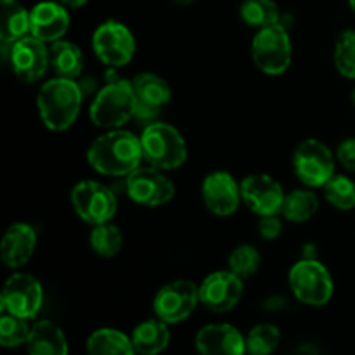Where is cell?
I'll list each match as a JSON object with an SVG mask.
<instances>
[{"mask_svg": "<svg viewBox=\"0 0 355 355\" xmlns=\"http://www.w3.org/2000/svg\"><path fill=\"white\" fill-rule=\"evenodd\" d=\"M134 87L135 101H137V111L135 120L146 125L158 121V114L163 107L172 99V87L163 76L156 73H139L130 80Z\"/></svg>", "mask_w": 355, "mask_h": 355, "instance_id": "4fadbf2b", "label": "cell"}, {"mask_svg": "<svg viewBox=\"0 0 355 355\" xmlns=\"http://www.w3.org/2000/svg\"><path fill=\"white\" fill-rule=\"evenodd\" d=\"M288 283L295 298L311 307H322L331 300L335 283L328 267L319 259H300L288 274Z\"/></svg>", "mask_w": 355, "mask_h": 355, "instance_id": "5b68a950", "label": "cell"}, {"mask_svg": "<svg viewBox=\"0 0 355 355\" xmlns=\"http://www.w3.org/2000/svg\"><path fill=\"white\" fill-rule=\"evenodd\" d=\"M58 2L62 3L64 7H68V9H78V7L85 6L89 0H58Z\"/></svg>", "mask_w": 355, "mask_h": 355, "instance_id": "8d00e7d4", "label": "cell"}, {"mask_svg": "<svg viewBox=\"0 0 355 355\" xmlns=\"http://www.w3.org/2000/svg\"><path fill=\"white\" fill-rule=\"evenodd\" d=\"M28 319L3 312L0 319V345L6 349H16L28 342L31 333V326H28Z\"/></svg>", "mask_w": 355, "mask_h": 355, "instance_id": "1f68e13d", "label": "cell"}, {"mask_svg": "<svg viewBox=\"0 0 355 355\" xmlns=\"http://www.w3.org/2000/svg\"><path fill=\"white\" fill-rule=\"evenodd\" d=\"M83 97L85 94L78 80L61 76L47 80L37 94V110L42 123L52 132L68 130L82 111Z\"/></svg>", "mask_w": 355, "mask_h": 355, "instance_id": "7a4b0ae2", "label": "cell"}, {"mask_svg": "<svg viewBox=\"0 0 355 355\" xmlns=\"http://www.w3.org/2000/svg\"><path fill=\"white\" fill-rule=\"evenodd\" d=\"M335 162L336 156L324 142L318 139H305L295 149L291 165L295 175L305 187L318 189L324 187L326 182L335 175Z\"/></svg>", "mask_w": 355, "mask_h": 355, "instance_id": "52a82bcc", "label": "cell"}, {"mask_svg": "<svg viewBox=\"0 0 355 355\" xmlns=\"http://www.w3.org/2000/svg\"><path fill=\"white\" fill-rule=\"evenodd\" d=\"M200 355H245L246 336L231 324H208L196 335Z\"/></svg>", "mask_w": 355, "mask_h": 355, "instance_id": "d6986e66", "label": "cell"}, {"mask_svg": "<svg viewBox=\"0 0 355 355\" xmlns=\"http://www.w3.org/2000/svg\"><path fill=\"white\" fill-rule=\"evenodd\" d=\"M141 137L142 156L148 165L170 172L177 170L187 159V142L180 130L165 121H153L146 125Z\"/></svg>", "mask_w": 355, "mask_h": 355, "instance_id": "277c9868", "label": "cell"}, {"mask_svg": "<svg viewBox=\"0 0 355 355\" xmlns=\"http://www.w3.org/2000/svg\"><path fill=\"white\" fill-rule=\"evenodd\" d=\"M336 162L347 168L349 172H355V137H349L342 141L336 148Z\"/></svg>", "mask_w": 355, "mask_h": 355, "instance_id": "e575fe53", "label": "cell"}, {"mask_svg": "<svg viewBox=\"0 0 355 355\" xmlns=\"http://www.w3.org/2000/svg\"><path fill=\"white\" fill-rule=\"evenodd\" d=\"M252 59L266 75H283L293 61V44L286 28L277 23L257 31L252 42Z\"/></svg>", "mask_w": 355, "mask_h": 355, "instance_id": "8992f818", "label": "cell"}, {"mask_svg": "<svg viewBox=\"0 0 355 355\" xmlns=\"http://www.w3.org/2000/svg\"><path fill=\"white\" fill-rule=\"evenodd\" d=\"M333 61L342 76L355 80V31L345 30L338 35L333 52Z\"/></svg>", "mask_w": 355, "mask_h": 355, "instance_id": "d6a6232c", "label": "cell"}, {"mask_svg": "<svg viewBox=\"0 0 355 355\" xmlns=\"http://www.w3.org/2000/svg\"><path fill=\"white\" fill-rule=\"evenodd\" d=\"M69 200L75 214L92 227L113 222L118 211L116 194L97 180H80L71 189Z\"/></svg>", "mask_w": 355, "mask_h": 355, "instance_id": "ba28073f", "label": "cell"}, {"mask_svg": "<svg viewBox=\"0 0 355 355\" xmlns=\"http://www.w3.org/2000/svg\"><path fill=\"white\" fill-rule=\"evenodd\" d=\"M87 162L101 175L128 177L144 162L141 137L123 128L104 132L87 149Z\"/></svg>", "mask_w": 355, "mask_h": 355, "instance_id": "6da1fadb", "label": "cell"}, {"mask_svg": "<svg viewBox=\"0 0 355 355\" xmlns=\"http://www.w3.org/2000/svg\"><path fill=\"white\" fill-rule=\"evenodd\" d=\"M37 248V231L26 222H16L3 232L0 255L9 269L26 266Z\"/></svg>", "mask_w": 355, "mask_h": 355, "instance_id": "ffe728a7", "label": "cell"}, {"mask_svg": "<svg viewBox=\"0 0 355 355\" xmlns=\"http://www.w3.org/2000/svg\"><path fill=\"white\" fill-rule=\"evenodd\" d=\"M245 281L231 270H215L200 284L201 305L211 312L224 314L239 304L245 291Z\"/></svg>", "mask_w": 355, "mask_h": 355, "instance_id": "5bb4252c", "label": "cell"}, {"mask_svg": "<svg viewBox=\"0 0 355 355\" xmlns=\"http://www.w3.org/2000/svg\"><path fill=\"white\" fill-rule=\"evenodd\" d=\"M352 103H354V106H355V87H354V90H352Z\"/></svg>", "mask_w": 355, "mask_h": 355, "instance_id": "b9f144b4", "label": "cell"}, {"mask_svg": "<svg viewBox=\"0 0 355 355\" xmlns=\"http://www.w3.org/2000/svg\"><path fill=\"white\" fill-rule=\"evenodd\" d=\"M297 355H318V352H315L314 347L304 345V347H300V349L297 350Z\"/></svg>", "mask_w": 355, "mask_h": 355, "instance_id": "f35d334b", "label": "cell"}, {"mask_svg": "<svg viewBox=\"0 0 355 355\" xmlns=\"http://www.w3.org/2000/svg\"><path fill=\"white\" fill-rule=\"evenodd\" d=\"M193 2H194V0H175V3H179V6H182V7L191 6Z\"/></svg>", "mask_w": 355, "mask_h": 355, "instance_id": "ab89813d", "label": "cell"}, {"mask_svg": "<svg viewBox=\"0 0 355 355\" xmlns=\"http://www.w3.org/2000/svg\"><path fill=\"white\" fill-rule=\"evenodd\" d=\"M69 23L71 17L68 7L59 3L58 0L38 2L30 10V35L49 45L61 40L68 33Z\"/></svg>", "mask_w": 355, "mask_h": 355, "instance_id": "ac0fdd59", "label": "cell"}, {"mask_svg": "<svg viewBox=\"0 0 355 355\" xmlns=\"http://www.w3.org/2000/svg\"><path fill=\"white\" fill-rule=\"evenodd\" d=\"M87 354L89 355H135L134 343L130 336L120 329L101 328L94 331L87 340Z\"/></svg>", "mask_w": 355, "mask_h": 355, "instance_id": "d4e9b609", "label": "cell"}, {"mask_svg": "<svg viewBox=\"0 0 355 355\" xmlns=\"http://www.w3.org/2000/svg\"><path fill=\"white\" fill-rule=\"evenodd\" d=\"M200 302V284L189 279H175L158 290L153 300L156 318L166 324H179L191 318Z\"/></svg>", "mask_w": 355, "mask_h": 355, "instance_id": "8fae6325", "label": "cell"}, {"mask_svg": "<svg viewBox=\"0 0 355 355\" xmlns=\"http://www.w3.org/2000/svg\"><path fill=\"white\" fill-rule=\"evenodd\" d=\"M286 305H288L286 298L283 297H272L266 302V307L269 309V311H281V309H284Z\"/></svg>", "mask_w": 355, "mask_h": 355, "instance_id": "d590c367", "label": "cell"}, {"mask_svg": "<svg viewBox=\"0 0 355 355\" xmlns=\"http://www.w3.org/2000/svg\"><path fill=\"white\" fill-rule=\"evenodd\" d=\"M319 210V196L312 187H300L284 196L281 215L293 224H305Z\"/></svg>", "mask_w": 355, "mask_h": 355, "instance_id": "484cf974", "label": "cell"}, {"mask_svg": "<svg viewBox=\"0 0 355 355\" xmlns=\"http://www.w3.org/2000/svg\"><path fill=\"white\" fill-rule=\"evenodd\" d=\"M49 62L55 76L76 80L83 73L85 59L76 44L69 40H58L49 45Z\"/></svg>", "mask_w": 355, "mask_h": 355, "instance_id": "603a6c76", "label": "cell"}, {"mask_svg": "<svg viewBox=\"0 0 355 355\" xmlns=\"http://www.w3.org/2000/svg\"><path fill=\"white\" fill-rule=\"evenodd\" d=\"M201 198L208 210L217 217H231L243 203L241 182L229 172L217 170L208 173L201 184Z\"/></svg>", "mask_w": 355, "mask_h": 355, "instance_id": "e0dca14e", "label": "cell"}, {"mask_svg": "<svg viewBox=\"0 0 355 355\" xmlns=\"http://www.w3.org/2000/svg\"><path fill=\"white\" fill-rule=\"evenodd\" d=\"M89 243L94 253L103 259H111L121 252L123 234L118 225H114L113 222H106V224L94 225L89 236Z\"/></svg>", "mask_w": 355, "mask_h": 355, "instance_id": "83f0119b", "label": "cell"}, {"mask_svg": "<svg viewBox=\"0 0 355 355\" xmlns=\"http://www.w3.org/2000/svg\"><path fill=\"white\" fill-rule=\"evenodd\" d=\"M229 270L243 281L255 276L262 263L260 252L253 245H239L229 255Z\"/></svg>", "mask_w": 355, "mask_h": 355, "instance_id": "4dcf8cb0", "label": "cell"}, {"mask_svg": "<svg viewBox=\"0 0 355 355\" xmlns=\"http://www.w3.org/2000/svg\"><path fill=\"white\" fill-rule=\"evenodd\" d=\"M44 305V288L28 272H14L2 290V311L23 319H33Z\"/></svg>", "mask_w": 355, "mask_h": 355, "instance_id": "7c38bea8", "label": "cell"}, {"mask_svg": "<svg viewBox=\"0 0 355 355\" xmlns=\"http://www.w3.org/2000/svg\"><path fill=\"white\" fill-rule=\"evenodd\" d=\"M9 62L17 78L28 83L38 82L47 69H51L49 44L38 40L33 35H26L10 45Z\"/></svg>", "mask_w": 355, "mask_h": 355, "instance_id": "9a60e30c", "label": "cell"}, {"mask_svg": "<svg viewBox=\"0 0 355 355\" xmlns=\"http://www.w3.org/2000/svg\"><path fill=\"white\" fill-rule=\"evenodd\" d=\"M30 35V12L17 0H0V40L12 45Z\"/></svg>", "mask_w": 355, "mask_h": 355, "instance_id": "cb8c5ba5", "label": "cell"}, {"mask_svg": "<svg viewBox=\"0 0 355 355\" xmlns=\"http://www.w3.org/2000/svg\"><path fill=\"white\" fill-rule=\"evenodd\" d=\"M30 355H68V340L55 322L37 321L26 342Z\"/></svg>", "mask_w": 355, "mask_h": 355, "instance_id": "44dd1931", "label": "cell"}, {"mask_svg": "<svg viewBox=\"0 0 355 355\" xmlns=\"http://www.w3.org/2000/svg\"><path fill=\"white\" fill-rule=\"evenodd\" d=\"M127 196L139 207H165L175 196V184L163 170L155 166H139L125 180Z\"/></svg>", "mask_w": 355, "mask_h": 355, "instance_id": "30bf717a", "label": "cell"}, {"mask_svg": "<svg viewBox=\"0 0 355 355\" xmlns=\"http://www.w3.org/2000/svg\"><path fill=\"white\" fill-rule=\"evenodd\" d=\"M135 38L127 24L120 21H104L92 35L94 54L107 68L127 66L135 55Z\"/></svg>", "mask_w": 355, "mask_h": 355, "instance_id": "9c48e42d", "label": "cell"}, {"mask_svg": "<svg viewBox=\"0 0 355 355\" xmlns=\"http://www.w3.org/2000/svg\"><path fill=\"white\" fill-rule=\"evenodd\" d=\"M322 189L326 201L336 210L349 211L355 208V182L349 177L335 173Z\"/></svg>", "mask_w": 355, "mask_h": 355, "instance_id": "f546056e", "label": "cell"}, {"mask_svg": "<svg viewBox=\"0 0 355 355\" xmlns=\"http://www.w3.org/2000/svg\"><path fill=\"white\" fill-rule=\"evenodd\" d=\"M302 259H318V252H315L314 245H304V257Z\"/></svg>", "mask_w": 355, "mask_h": 355, "instance_id": "74e56055", "label": "cell"}, {"mask_svg": "<svg viewBox=\"0 0 355 355\" xmlns=\"http://www.w3.org/2000/svg\"><path fill=\"white\" fill-rule=\"evenodd\" d=\"M135 352L139 355H158L170 343L168 324L162 319H148L135 326L130 335Z\"/></svg>", "mask_w": 355, "mask_h": 355, "instance_id": "7402d4cb", "label": "cell"}, {"mask_svg": "<svg viewBox=\"0 0 355 355\" xmlns=\"http://www.w3.org/2000/svg\"><path fill=\"white\" fill-rule=\"evenodd\" d=\"M349 6H350V9L355 12V0H349Z\"/></svg>", "mask_w": 355, "mask_h": 355, "instance_id": "60d3db41", "label": "cell"}, {"mask_svg": "<svg viewBox=\"0 0 355 355\" xmlns=\"http://www.w3.org/2000/svg\"><path fill=\"white\" fill-rule=\"evenodd\" d=\"M137 101L130 80L114 78L107 80L94 96L89 107V116L96 127L113 130L121 128L125 123L135 118Z\"/></svg>", "mask_w": 355, "mask_h": 355, "instance_id": "3957f363", "label": "cell"}, {"mask_svg": "<svg viewBox=\"0 0 355 355\" xmlns=\"http://www.w3.org/2000/svg\"><path fill=\"white\" fill-rule=\"evenodd\" d=\"M281 342V331L274 324H257L246 335V354L272 355Z\"/></svg>", "mask_w": 355, "mask_h": 355, "instance_id": "f1b7e54d", "label": "cell"}, {"mask_svg": "<svg viewBox=\"0 0 355 355\" xmlns=\"http://www.w3.org/2000/svg\"><path fill=\"white\" fill-rule=\"evenodd\" d=\"M281 214L276 215H266V217L259 218V234L260 238L267 239V241H274L283 232V220L279 217Z\"/></svg>", "mask_w": 355, "mask_h": 355, "instance_id": "836d02e7", "label": "cell"}, {"mask_svg": "<svg viewBox=\"0 0 355 355\" xmlns=\"http://www.w3.org/2000/svg\"><path fill=\"white\" fill-rule=\"evenodd\" d=\"M243 203L259 217L281 214L284 203L283 186L269 173H252L241 180Z\"/></svg>", "mask_w": 355, "mask_h": 355, "instance_id": "2e32d148", "label": "cell"}, {"mask_svg": "<svg viewBox=\"0 0 355 355\" xmlns=\"http://www.w3.org/2000/svg\"><path fill=\"white\" fill-rule=\"evenodd\" d=\"M239 16L246 26L262 30L279 23L281 10L274 0H243Z\"/></svg>", "mask_w": 355, "mask_h": 355, "instance_id": "4316f807", "label": "cell"}]
</instances>
